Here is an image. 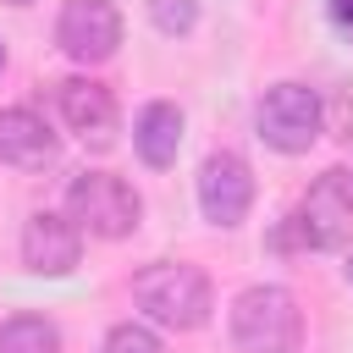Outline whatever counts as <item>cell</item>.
Wrapping results in <instances>:
<instances>
[{"label":"cell","mask_w":353,"mask_h":353,"mask_svg":"<svg viewBox=\"0 0 353 353\" xmlns=\"http://www.w3.org/2000/svg\"><path fill=\"white\" fill-rule=\"evenodd\" d=\"M353 243V171L331 165L309 182L298 210L281 221L276 248H342Z\"/></svg>","instance_id":"obj_1"},{"label":"cell","mask_w":353,"mask_h":353,"mask_svg":"<svg viewBox=\"0 0 353 353\" xmlns=\"http://www.w3.org/2000/svg\"><path fill=\"white\" fill-rule=\"evenodd\" d=\"M132 143H138L143 165L165 171V165L176 160V149H182V110H176L171 99L143 105V110H138V127H132Z\"/></svg>","instance_id":"obj_11"},{"label":"cell","mask_w":353,"mask_h":353,"mask_svg":"<svg viewBox=\"0 0 353 353\" xmlns=\"http://www.w3.org/2000/svg\"><path fill=\"white\" fill-rule=\"evenodd\" d=\"M61 116L66 127L88 143V149H110L116 143V99L105 83L94 77H66L61 83Z\"/></svg>","instance_id":"obj_8"},{"label":"cell","mask_w":353,"mask_h":353,"mask_svg":"<svg viewBox=\"0 0 353 353\" xmlns=\"http://www.w3.org/2000/svg\"><path fill=\"white\" fill-rule=\"evenodd\" d=\"M11 6H28V0H11Z\"/></svg>","instance_id":"obj_19"},{"label":"cell","mask_w":353,"mask_h":353,"mask_svg":"<svg viewBox=\"0 0 353 353\" xmlns=\"http://www.w3.org/2000/svg\"><path fill=\"white\" fill-rule=\"evenodd\" d=\"M149 17H154V28L160 33H193V22H199V0H149Z\"/></svg>","instance_id":"obj_13"},{"label":"cell","mask_w":353,"mask_h":353,"mask_svg":"<svg viewBox=\"0 0 353 353\" xmlns=\"http://www.w3.org/2000/svg\"><path fill=\"white\" fill-rule=\"evenodd\" d=\"M77 248H83V237H77V226L66 215H50L44 210V215H33L22 226V259L39 276H66L77 265Z\"/></svg>","instance_id":"obj_9"},{"label":"cell","mask_w":353,"mask_h":353,"mask_svg":"<svg viewBox=\"0 0 353 353\" xmlns=\"http://www.w3.org/2000/svg\"><path fill=\"white\" fill-rule=\"evenodd\" d=\"M248 204H254V171H248V160L232 154V149L210 154L199 165V210H204V221L210 226H237L248 215Z\"/></svg>","instance_id":"obj_7"},{"label":"cell","mask_w":353,"mask_h":353,"mask_svg":"<svg viewBox=\"0 0 353 353\" xmlns=\"http://www.w3.org/2000/svg\"><path fill=\"white\" fill-rule=\"evenodd\" d=\"M0 353H61V331L44 314H11L0 325Z\"/></svg>","instance_id":"obj_12"},{"label":"cell","mask_w":353,"mask_h":353,"mask_svg":"<svg viewBox=\"0 0 353 353\" xmlns=\"http://www.w3.org/2000/svg\"><path fill=\"white\" fill-rule=\"evenodd\" d=\"M254 127L276 154H303L320 138V94L303 83H276V88H265Z\"/></svg>","instance_id":"obj_4"},{"label":"cell","mask_w":353,"mask_h":353,"mask_svg":"<svg viewBox=\"0 0 353 353\" xmlns=\"http://www.w3.org/2000/svg\"><path fill=\"white\" fill-rule=\"evenodd\" d=\"M132 298L149 320L171 325V331H199L215 309L210 298V276L199 265H143L132 276Z\"/></svg>","instance_id":"obj_3"},{"label":"cell","mask_w":353,"mask_h":353,"mask_svg":"<svg viewBox=\"0 0 353 353\" xmlns=\"http://www.w3.org/2000/svg\"><path fill=\"white\" fill-rule=\"evenodd\" d=\"M303 342V314L298 298L276 281L243 287L232 303V347L237 353H298Z\"/></svg>","instance_id":"obj_2"},{"label":"cell","mask_w":353,"mask_h":353,"mask_svg":"<svg viewBox=\"0 0 353 353\" xmlns=\"http://www.w3.org/2000/svg\"><path fill=\"white\" fill-rule=\"evenodd\" d=\"M105 353H165V347H160V336H154L149 325H132V320H121V325H110V336H105Z\"/></svg>","instance_id":"obj_14"},{"label":"cell","mask_w":353,"mask_h":353,"mask_svg":"<svg viewBox=\"0 0 353 353\" xmlns=\"http://www.w3.org/2000/svg\"><path fill=\"white\" fill-rule=\"evenodd\" d=\"M0 72H6V44H0Z\"/></svg>","instance_id":"obj_17"},{"label":"cell","mask_w":353,"mask_h":353,"mask_svg":"<svg viewBox=\"0 0 353 353\" xmlns=\"http://www.w3.org/2000/svg\"><path fill=\"white\" fill-rule=\"evenodd\" d=\"M66 210H72V221H77L83 232H94V237H127V232L138 226V193H132L121 176H110V171H83V176H72Z\"/></svg>","instance_id":"obj_5"},{"label":"cell","mask_w":353,"mask_h":353,"mask_svg":"<svg viewBox=\"0 0 353 353\" xmlns=\"http://www.w3.org/2000/svg\"><path fill=\"white\" fill-rule=\"evenodd\" d=\"M347 281H353V259H347Z\"/></svg>","instance_id":"obj_18"},{"label":"cell","mask_w":353,"mask_h":353,"mask_svg":"<svg viewBox=\"0 0 353 353\" xmlns=\"http://www.w3.org/2000/svg\"><path fill=\"white\" fill-rule=\"evenodd\" d=\"M55 154H61V143L33 110H0V165L44 171V165H55Z\"/></svg>","instance_id":"obj_10"},{"label":"cell","mask_w":353,"mask_h":353,"mask_svg":"<svg viewBox=\"0 0 353 353\" xmlns=\"http://www.w3.org/2000/svg\"><path fill=\"white\" fill-rule=\"evenodd\" d=\"M320 127L342 143H353V88H336L331 105H320Z\"/></svg>","instance_id":"obj_15"},{"label":"cell","mask_w":353,"mask_h":353,"mask_svg":"<svg viewBox=\"0 0 353 353\" xmlns=\"http://www.w3.org/2000/svg\"><path fill=\"white\" fill-rule=\"evenodd\" d=\"M55 44L83 66L110 61L121 44V11L110 0H66V11L55 22Z\"/></svg>","instance_id":"obj_6"},{"label":"cell","mask_w":353,"mask_h":353,"mask_svg":"<svg viewBox=\"0 0 353 353\" xmlns=\"http://www.w3.org/2000/svg\"><path fill=\"white\" fill-rule=\"evenodd\" d=\"M331 17H336L342 28H353V0H331Z\"/></svg>","instance_id":"obj_16"}]
</instances>
